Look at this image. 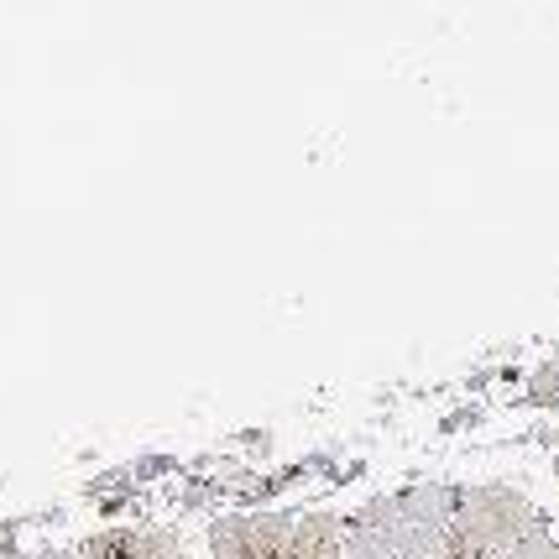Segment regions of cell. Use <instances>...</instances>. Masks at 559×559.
Returning <instances> with one entry per match:
<instances>
[{
	"label": "cell",
	"instance_id": "obj_1",
	"mask_svg": "<svg viewBox=\"0 0 559 559\" xmlns=\"http://www.w3.org/2000/svg\"><path fill=\"white\" fill-rule=\"evenodd\" d=\"M350 559H559V534L508 481H424L345 518Z\"/></svg>",
	"mask_w": 559,
	"mask_h": 559
},
{
	"label": "cell",
	"instance_id": "obj_2",
	"mask_svg": "<svg viewBox=\"0 0 559 559\" xmlns=\"http://www.w3.org/2000/svg\"><path fill=\"white\" fill-rule=\"evenodd\" d=\"M210 559H345L341 512H225L210 523Z\"/></svg>",
	"mask_w": 559,
	"mask_h": 559
},
{
	"label": "cell",
	"instance_id": "obj_3",
	"mask_svg": "<svg viewBox=\"0 0 559 559\" xmlns=\"http://www.w3.org/2000/svg\"><path fill=\"white\" fill-rule=\"evenodd\" d=\"M79 559H194L189 544L163 528V523H126V528H99L79 544Z\"/></svg>",
	"mask_w": 559,
	"mask_h": 559
},
{
	"label": "cell",
	"instance_id": "obj_4",
	"mask_svg": "<svg viewBox=\"0 0 559 559\" xmlns=\"http://www.w3.org/2000/svg\"><path fill=\"white\" fill-rule=\"evenodd\" d=\"M26 523H32V518H5V523H0V555H5V549H16V534H22Z\"/></svg>",
	"mask_w": 559,
	"mask_h": 559
},
{
	"label": "cell",
	"instance_id": "obj_5",
	"mask_svg": "<svg viewBox=\"0 0 559 559\" xmlns=\"http://www.w3.org/2000/svg\"><path fill=\"white\" fill-rule=\"evenodd\" d=\"M32 559H79V549H58V544H43Z\"/></svg>",
	"mask_w": 559,
	"mask_h": 559
},
{
	"label": "cell",
	"instance_id": "obj_6",
	"mask_svg": "<svg viewBox=\"0 0 559 559\" xmlns=\"http://www.w3.org/2000/svg\"><path fill=\"white\" fill-rule=\"evenodd\" d=\"M0 559H32V555H22V549H5V555H0Z\"/></svg>",
	"mask_w": 559,
	"mask_h": 559
},
{
	"label": "cell",
	"instance_id": "obj_7",
	"mask_svg": "<svg viewBox=\"0 0 559 559\" xmlns=\"http://www.w3.org/2000/svg\"><path fill=\"white\" fill-rule=\"evenodd\" d=\"M555 481H559V439H555Z\"/></svg>",
	"mask_w": 559,
	"mask_h": 559
}]
</instances>
